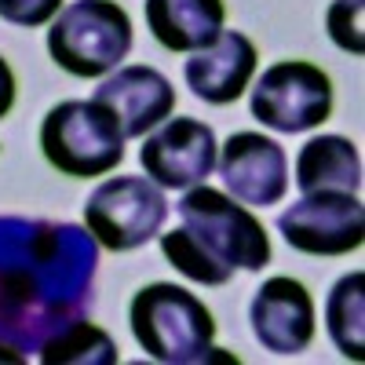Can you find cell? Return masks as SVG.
Listing matches in <instances>:
<instances>
[{"instance_id":"1","label":"cell","mask_w":365,"mask_h":365,"mask_svg":"<svg viewBox=\"0 0 365 365\" xmlns=\"http://www.w3.org/2000/svg\"><path fill=\"white\" fill-rule=\"evenodd\" d=\"M99 241L88 227L0 216V344L37 354L91 314Z\"/></svg>"},{"instance_id":"2","label":"cell","mask_w":365,"mask_h":365,"mask_svg":"<svg viewBox=\"0 0 365 365\" xmlns=\"http://www.w3.org/2000/svg\"><path fill=\"white\" fill-rule=\"evenodd\" d=\"M135 344L165 365H197L216 340V318L205 303L172 282L143 285L128 307Z\"/></svg>"},{"instance_id":"3","label":"cell","mask_w":365,"mask_h":365,"mask_svg":"<svg viewBox=\"0 0 365 365\" xmlns=\"http://www.w3.org/2000/svg\"><path fill=\"white\" fill-rule=\"evenodd\" d=\"M182 230L194 245L223 270H263L270 263V237L249 205L197 182L175 205Z\"/></svg>"},{"instance_id":"4","label":"cell","mask_w":365,"mask_h":365,"mask_svg":"<svg viewBox=\"0 0 365 365\" xmlns=\"http://www.w3.org/2000/svg\"><path fill=\"white\" fill-rule=\"evenodd\" d=\"M41 150L55 172L96 179L125 161V132L110 106L96 99H66L44 113Z\"/></svg>"},{"instance_id":"5","label":"cell","mask_w":365,"mask_h":365,"mask_svg":"<svg viewBox=\"0 0 365 365\" xmlns=\"http://www.w3.org/2000/svg\"><path fill=\"white\" fill-rule=\"evenodd\" d=\"M132 51V19L117 0H73L48 29V55L70 77H106Z\"/></svg>"},{"instance_id":"6","label":"cell","mask_w":365,"mask_h":365,"mask_svg":"<svg viewBox=\"0 0 365 365\" xmlns=\"http://www.w3.org/2000/svg\"><path fill=\"white\" fill-rule=\"evenodd\" d=\"M168 220V197L146 175H113L99 182L84 201V227L99 249L132 252L158 237Z\"/></svg>"},{"instance_id":"7","label":"cell","mask_w":365,"mask_h":365,"mask_svg":"<svg viewBox=\"0 0 365 365\" xmlns=\"http://www.w3.org/2000/svg\"><path fill=\"white\" fill-rule=\"evenodd\" d=\"M252 117L263 128L299 135L325 125L332 113V81L307 58H282L263 70L249 99Z\"/></svg>"},{"instance_id":"8","label":"cell","mask_w":365,"mask_h":365,"mask_svg":"<svg viewBox=\"0 0 365 365\" xmlns=\"http://www.w3.org/2000/svg\"><path fill=\"white\" fill-rule=\"evenodd\" d=\"M278 230L296 252L347 256L365 241V208L347 190H311L278 216Z\"/></svg>"},{"instance_id":"9","label":"cell","mask_w":365,"mask_h":365,"mask_svg":"<svg viewBox=\"0 0 365 365\" xmlns=\"http://www.w3.org/2000/svg\"><path fill=\"white\" fill-rule=\"evenodd\" d=\"M220 143L212 125L197 117H165L161 128L146 132L139 165L161 190H190L216 172Z\"/></svg>"},{"instance_id":"10","label":"cell","mask_w":365,"mask_h":365,"mask_svg":"<svg viewBox=\"0 0 365 365\" xmlns=\"http://www.w3.org/2000/svg\"><path fill=\"white\" fill-rule=\"evenodd\" d=\"M216 168L227 194L249 208H270L289 190V158L282 143L263 132H234L223 143Z\"/></svg>"},{"instance_id":"11","label":"cell","mask_w":365,"mask_h":365,"mask_svg":"<svg viewBox=\"0 0 365 365\" xmlns=\"http://www.w3.org/2000/svg\"><path fill=\"white\" fill-rule=\"evenodd\" d=\"M252 336L270 354H303L314 340V299L296 278H267L249 307Z\"/></svg>"},{"instance_id":"12","label":"cell","mask_w":365,"mask_h":365,"mask_svg":"<svg viewBox=\"0 0 365 365\" xmlns=\"http://www.w3.org/2000/svg\"><path fill=\"white\" fill-rule=\"evenodd\" d=\"M91 99L117 113L125 139H143L165 117H172L175 88L154 66H117L113 73H106V81L96 88Z\"/></svg>"},{"instance_id":"13","label":"cell","mask_w":365,"mask_h":365,"mask_svg":"<svg viewBox=\"0 0 365 365\" xmlns=\"http://www.w3.org/2000/svg\"><path fill=\"white\" fill-rule=\"evenodd\" d=\"M256 63H259L256 44L245 34H237V29H223L208 48L190 51L182 77H187V88L201 103L230 106L245 96V88L256 73Z\"/></svg>"},{"instance_id":"14","label":"cell","mask_w":365,"mask_h":365,"mask_svg":"<svg viewBox=\"0 0 365 365\" xmlns=\"http://www.w3.org/2000/svg\"><path fill=\"white\" fill-rule=\"evenodd\" d=\"M146 29L168 51H201L223 34V0H143Z\"/></svg>"},{"instance_id":"15","label":"cell","mask_w":365,"mask_h":365,"mask_svg":"<svg viewBox=\"0 0 365 365\" xmlns=\"http://www.w3.org/2000/svg\"><path fill=\"white\" fill-rule=\"evenodd\" d=\"M296 187L299 194L311 190H347L361 187V158L358 146L344 135H314L299 146L296 158Z\"/></svg>"},{"instance_id":"16","label":"cell","mask_w":365,"mask_h":365,"mask_svg":"<svg viewBox=\"0 0 365 365\" xmlns=\"http://www.w3.org/2000/svg\"><path fill=\"white\" fill-rule=\"evenodd\" d=\"M325 329L336 351L351 361L365 358V274L351 270L329 289Z\"/></svg>"},{"instance_id":"17","label":"cell","mask_w":365,"mask_h":365,"mask_svg":"<svg viewBox=\"0 0 365 365\" xmlns=\"http://www.w3.org/2000/svg\"><path fill=\"white\" fill-rule=\"evenodd\" d=\"M37 358L44 365H113L117 361V347H113V340L99 325H91L84 318V322L63 329L58 336H51L37 351Z\"/></svg>"},{"instance_id":"18","label":"cell","mask_w":365,"mask_h":365,"mask_svg":"<svg viewBox=\"0 0 365 365\" xmlns=\"http://www.w3.org/2000/svg\"><path fill=\"white\" fill-rule=\"evenodd\" d=\"M158 237H161L165 259L182 274V278H190V282H197V285H208V289H220V285L230 282V274L212 263V259L194 245V241L187 237V230H182V227H175V230H168V234H158Z\"/></svg>"},{"instance_id":"19","label":"cell","mask_w":365,"mask_h":365,"mask_svg":"<svg viewBox=\"0 0 365 365\" xmlns=\"http://www.w3.org/2000/svg\"><path fill=\"white\" fill-rule=\"evenodd\" d=\"M361 15H365V0H332V4H329L325 29H329L332 44H336L340 51H351V55H361L365 51Z\"/></svg>"},{"instance_id":"20","label":"cell","mask_w":365,"mask_h":365,"mask_svg":"<svg viewBox=\"0 0 365 365\" xmlns=\"http://www.w3.org/2000/svg\"><path fill=\"white\" fill-rule=\"evenodd\" d=\"M58 11H63V0H0V19L22 29L48 26Z\"/></svg>"},{"instance_id":"21","label":"cell","mask_w":365,"mask_h":365,"mask_svg":"<svg viewBox=\"0 0 365 365\" xmlns=\"http://www.w3.org/2000/svg\"><path fill=\"white\" fill-rule=\"evenodd\" d=\"M15 106V73L8 66V58H0V120H4Z\"/></svg>"},{"instance_id":"22","label":"cell","mask_w":365,"mask_h":365,"mask_svg":"<svg viewBox=\"0 0 365 365\" xmlns=\"http://www.w3.org/2000/svg\"><path fill=\"white\" fill-rule=\"evenodd\" d=\"M0 361H26V354L15 351V347H8V344H0Z\"/></svg>"}]
</instances>
